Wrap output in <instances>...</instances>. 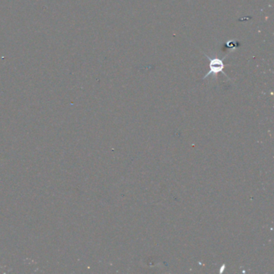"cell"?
<instances>
[{"label": "cell", "mask_w": 274, "mask_h": 274, "mask_svg": "<svg viewBox=\"0 0 274 274\" xmlns=\"http://www.w3.org/2000/svg\"><path fill=\"white\" fill-rule=\"evenodd\" d=\"M205 56H207V58L208 59L209 62H210V64H209L210 70H209V72H207V74L205 75L203 80H205L210 75H213L214 77H216L220 72H223L224 74L226 75L225 72H223V69L226 66L224 64V59L223 60L222 59H220L217 56H214L213 57H210V56L206 54H205Z\"/></svg>", "instance_id": "6da1fadb"}]
</instances>
